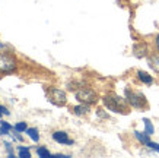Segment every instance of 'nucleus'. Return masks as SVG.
I'll return each mask as SVG.
<instances>
[{
    "mask_svg": "<svg viewBox=\"0 0 159 158\" xmlns=\"http://www.w3.org/2000/svg\"><path fill=\"white\" fill-rule=\"evenodd\" d=\"M102 103L110 111L114 113H127L129 111V101L127 98H121V97L116 95V94H110L102 98Z\"/></svg>",
    "mask_w": 159,
    "mask_h": 158,
    "instance_id": "1",
    "label": "nucleus"
},
{
    "mask_svg": "<svg viewBox=\"0 0 159 158\" xmlns=\"http://www.w3.org/2000/svg\"><path fill=\"white\" fill-rule=\"evenodd\" d=\"M125 98L129 101V104L134 108H146L148 107V101H146V97L142 94V92L137 91H131L130 88H125Z\"/></svg>",
    "mask_w": 159,
    "mask_h": 158,
    "instance_id": "2",
    "label": "nucleus"
},
{
    "mask_svg": "<svg viewBox=\"0 0 159 158\" xmlns=\"http://www.w3.org/2000/svg\"><path fill=\"white\" fill-rule=\"evenodd\" d=\"M16 66L18 63L13 56L0 51V73H12L16 69Z\"/></svg>",
    "mask_w": 159,
    "mask_h": 158,
    "instance_id": "3",
    "label": "nucleus"
},
{
    "mask_svg": "<svg viewBox=\"0 0 159 158\" xmlns=\"http://www.w3.org/2000/svg\"><path fill=\"white\" fill-rule=\"evenodd\" d=\"M76 100L79 103H82V104H95L98 101V95L95 92L89 89V88H80V89H77L76 91Z\"/></svg>",
    "mask_w": 159,
    "mask_h": 158,
    "instance_id": "4",
    "label": "nucleus"
},
{
    "mask_svg": "<svg viewBox=\"0 0 159 158\" xmlns=\"http://www.w3.org/2000/svg\"><path fill=\"white\" fill-rule=\"evenodd\" d=\"M48 97H50V101L56 105H66V103H67L66 92L63 89H60V88H50Z\"/></svg>",
    "mask_w": 159,
    "mask_h": 158,
    "instance_id": "5",
    "label": "nucleus"
},
{
    "mask_svg": "<svg viewBox=\"0 0 159 158\" xmlns=\"http://www.w3.org/2000/svg\"><path fill=\"white\" fill-rule=\"evenodd\" d=\"M53 139L57 142V144H63V145H73L75 141L69 138V135L63 130H56L53 133Z\"/></svg>",
    "mask_w": 159,
    "mask_h": 158,
    "instance_id": "6",
    "label": "nucleus"
},
{
    "mask_svg": "<svg viewBox=\"0 0 159 158\" xmlns=\"http://www.w3.org/2000/svg\"><path fill=\"white\" fill-rule=\"evenodd\" d=\"M133 53H134L136 57H145L146 54H148V47H146V44H143V43L134 44Z\"/></svg>",
    "mask_w": 159,
    "mask_h": 158,
    "instance_id": "7",
    "label": "nucleus"
},
{
    "mask_svg": "<svg viewBox=\"0 0 159 158\" xmlns=\"http://www.w3.org/2000/svg\"><path fill=\"white\" fill-rule=\"evenodd\" d=\"M137 79L140 82L146 84V85H152L153 84V78L150 76L148 72H145V70H137Z\"/></svg>",
    "mask_w": 159,
    "mask_h": 158,
    "instance_id": "8",
    "label": "nucleus"
},
{
    "mask_svg": "<svg viewBox=\"0 0 159 158\" xmlns=\"http://www.w3.org/2000/svg\"><path fill=\"white\" fill-rule=\"evenodd\" d=\"M72 113L76 116H86L88 113H89V105L88 104H80L76 105V107H73L72 108Z\"/></svg>",
    "mask_w": 159,
    "mask_h": 158,
    "instance_id": "9",
    "label": "nucleus"
},
{
    "mask_svg": "<svg viewBox=\"0 0 159 158\" xmlns=\"http://www.w3.org/2000/svg\"><path fill=\"white\" fill-rule=\"evenodd\" d=\"M134 136H136V139H137V141H139L140 144L142 145H148L150 142V135L149 133H146V132H143V133H142V132H137V130H134Z\"/></svg>",
    "mask_w": 159,
    "mask_h": 158,
    "instance_id": "10",
    "label": "nucleus"
},
{
    "mask_svg": "<svg viewBox=\"0 0 159 158\" xmlns=\"http://www.w3.org/2000/svg\"><path fill=\"white\" fill-rule=\"evenodd\" d=\"M26 133L29 135V138L32 139L34 142H38V141H39L38 129H35V127H29V129H26Z\"/></svg>",
    "mask_w": 159,
    "mask_h": 158,
    "instance_id": "11",
    "label": "nucleus"
},
{
    "mask_svg": "<svg viewBox=\"0 0 159 158\" xmlns=\"http://www.w3.org/2000/svg\"><path fill=\"white\" fill-rule=\"evenodd\" d=\"M19 157L20 158H31L29 146H19Z\"/></svg>",
    "mask_w": 159,
    "mask_h": 158,
    "instance_id": "12",
    "label": "nucleus"
},
{
    "mask_svg": "<svg viewBox=\"0 0 159 158\" xmlns=\"http://www.w3.org/2000/svg\"><path fill=\"white\" fill-rule=\"evenodd\" d=\"M143 123H145V127H146V133H149V135H152L155 132V129H153V126H152V123H150V120L149 119H143Z\"/></svg>",
    "mask_w": 159,
    "mask_h": 158,
    "instance_id": "13",
    "label": "nucleus"
},
{
    "mask_svg": "<svg viewBox=\"0 0 159 158\" xmlns=\"http://www.w3.org/2000/svg\"><path fill=\"white\" fill-rule=\"evenodd\" d=\"M37 155H38V157H50V155H51V152H50L47 148L39 146V148L37 149Z\"/></svg>",
    "mask_w": 159,
    "mask_h": 158,
    "instance_id": "14",
    "label": "nucleus"
},
{
    "mask_svg": "<svg viewBox=\"0 0 159 158\" xmlns=\"http://www.w3.org/2000/svg\"><path fill=\"white\" fill-rule=\"evenodd\" d=\"M26 129H28V126L25 122H18L15 125V130H18V132H26Z\"/></svg>",
    "mask_w": 159,
    "mask_h": 158,
    "instance_id": "15",
    "label": "nucleus"
},
{
    "mask_svg": "<svg viewBox=\"0 0 159 158\" xmlns=\"http://www.w3.org/2000/svg\"><path fill=\"white\" fill-rule=\"evenodd\" d=\"M10 50H12L10 45H7V44H5V43H0V51L2 53H7V51H10Z\"/></svg>",
    "mask_w": 159,
    "mask_h": 158,
    "instance_id": "16",
    "label": "nucleus"
},
{
    "mask_svg": "<svg viewBox=\"0 0 159 158\" xmlns=\"http://www.w3.org/2000/svg\"><path fill=\"white\" fill-rule=\"evenodd\" d=\"M10 111L6 108L5 105H0V119H2V116H9Z\"/></svg>",
    "mask_w": 159,
    "mask_h": 158,
    "instance_id": "17",
    "label": "nucleus"
},
{
    "mask_svg": "<svg viewBox=\"0 0 159 158\" xmlns=\"http://www.w3.org/2000/svg\"><path fill=\"white\" fill-rule=\"evenodd\" d=\"M148 148H150V149H153V151H158L159 152V144H156V142H149V144L146 145Z\"/></svg>",
    "mask_w": 159,
    "mask_h": 158,
    "instance_id": "18",
    "label": "nucleus"
},
{
    "mask_svg": "<svg viewBox=\"0 0 159 158\" xmlns=\"http://www.w3.org/2000/svg\"><path fill=\"white\" fill-rule=\"evenodd\" d=\"M0 126H3L5 129H7V130H12L13 127H12V125H9L7 122H5V120H0Z\"/></svg>",
    "mask_w": 159,
    "mask_h": 158,
    "instance_id": "19",
    "label": "nucleus"
},
{
    "mask_svg": "<svg viewBox=\"0 0 159 158\" xmlns=\"http://www.w3.org/2000/svg\"><path fill=\"white\" fill-rule=\"evenodd\" d=\"M9 132H10V130L5 129L3 126H0V135H2V136H6V135H9Z\"/></svg>",
    "mask_w": 159,
    "mask_h": 158,
    "instance_id": "20",
    "label": "nucleus"
},
{
    "mask_svg": "<svg viewBox=\"0 0 159 158\" xmlns=\"http://www.w3.org/2000/svg\"><path fill=\"white\" fill-rule=\"evenodd\" d=\"M155 44H156V48L159 50V35L156 37V40H155Z\"/></svg>",
    "mask_w": 159,
    "mask_h": 158,
    "instance_id": "21",
    "label": "nucleus"
}]
</instances>
